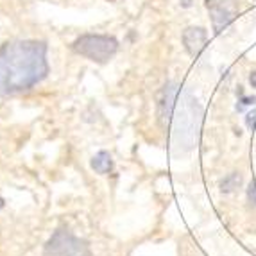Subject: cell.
<instances>
[{"instance_id": "obj_1", "label": "cell", "mask_w": 256, "mask_h": 256, "mask_svg": "<svg viewBox=\"0 0 256 256\" xmlns=\"http://www.w3.org/2000/svg\"><path fill=\"white\" fill-rule=\"evenodd\" d=\"M48 74L47 43L38 40L8 42L0 48V95L30 90Z\"/></svg>"}, {"instance_id": "obj_6", "label": "cell", "mask_w": 256, "mask_h": 256, "mask_svg": "<svg viewBox=\"0 0 256 256\" xmlns=\"http://www.w3.org/2000/svg\"><path fill=\"white\" fill-rule=\"evenodd\" d=\"M178 94H180V86L176 82H166L163 88L162 98H160V118H162L163 126L170 124L176 102H178Z\"/></svg>"}, {"instance_id": "obj_13", "label": "cell", "mask_w": 256, "mask_h": 256, "mask_svg": "<svg viewBox=\"0 0 256 256\" xmlns=\"http://www.w3.org/2000/svg\"><path fill=\"white\" fill-rule=\"evenodd\" d=\"M249 82L252 84V88H256V72L251 74V77H249Z\"/></svg>"}, {"instance_id": "obj_3", "label": "cell", "mask_w": 256, "mask_h": 256, "mask_svg": "<svg viewBox=\"0 0 256 256\" xmlns=\"http://www.w3.org/2000/svg\"><path fill=\"white\" fill-rule=\"evenodd\" d=\"M72 50L95 63H108L118 50V42L106 34H82L72 43Z\"/></svg>"}, {"instance_id": "obj_2", "label": "cell", "mask_w": 256, "mask_h": 256, "mask_svg": "<svg viewBox=\"0 0 256 256\" xmlns=\"http://www.w3.org/2000/svg\"><path fill=\"white\" fill-rule=\"evenodd\" d=\"M172 120H174V124H172L174 146L181 152L194 149L202 122V108L188 90L181 92V97L176 102Z\"/></svg>"}, {"instance_id": "obj_5", "label": "cell", "mask_w": 256, "mask_h": 256, "mask_svg": "<svg viewBox=\"0 0 256 256\" xmlns=\"http://www.w3.org/2000/svg\"><path fill=\"white\" fill-rule=\"evenodd\" d=\"M206 8L212 16L215 32H222L235 18L236 9L231 0H206Z\"/></svg>"}, {"instance_id": "obj_7", "label": "cell", "mask_w": 256, "mask_h": 256, "mask_svg": "<svg viewBox=\"0 0 256 256\" xmlns=\"http://www.w3.org/2000/svg\"><path fill=\"white\" fill-rule=\"evenodd\" d=\"M206 42H208V32L202 27H186L183 30L184 48L194 58H197V56L201 54V50L206 47Z\"/></svg>"}, {"instance_id": "obj_11", "label": "cell", "mask_w": 256, "mask_h": 256, "mask_svg": "<svg viewBox=\"0 0 256 256\" xmlns=\"http://www.w3.org/2000/svg\"><path fill=\"white\" fill-rule=\"evenodd\" d=\"M248 197H249V201H251V204L256 206V180H252L251 183H249Z\"/></svg>"}, {"instance_id": "obj_9", "label": "cell", "mask_w": 256, "mask_h": 256, "mask_svg": "<svg viewBox=\"0 0 256 256\" xmlns=\"http://www.w3.org/2000/svg\"><path fill=\"white\" fill-rule=\"evenodd\" d=\"M242 184V176L238 172H233V174H228L224 180L220 181V192L222 194H231L235 192L236 188Z\"/></svg>"}, {"instance_id": "obj_12", "label": "cell", "mask_w": 256, "mask_h": 256, "mask_svg": "<svg viewBox=\"0 0 256 256\" xmlns=\"http://www.w3.org/2000/svg\"><path fill=\"white\" fill-rule=\"evenodd\" d=\"M251 104H256V97H242L240 98V104L236 108L242 110L244 106H251Z\"/></svg>"}, {"instance_id": "obj_4", "label": "cell", "mask_w": 256, "mask_h": 256, "mask_svg": "<svg viewBox=\"0 0 256 256\" xmlns=\"http://www.w3.org/2000/svg\"><path fill=\"white\" fill-rule=\"evenodd\" d=\"M45 256H92L84 240L77 238L68 230H56L43 248Z\"/></svg>"}, {"instance_id": "obj_10", "label": "cell", "mask_w": 256, "mask_h": 256, "mask_svg": "<svg viewBox=\"0 0 256 256\" xmlns=\"http://www.w3.org/2000/svg\"><path fill=\"white\" fill-rule=\"evenodd\" d=\"M246 124H248V128L251 129V131L256 129V110H252L248 113V116H246Z\"/></svg>"}, {"instance_id": "obj_8", "label": "cell", "mask_w": 256, "mask_h": 256, "mask_svg": "<svg viewBox=\"0 0 256 256\" xmlns=\"http://www.w3.org/2000/svg\"><path fill=\"white\" fill-rule=\"evenodd\" d=\"M92 168H94L97 174H110L111 168H113V160H111V154L108 150H100L94 156L92 160Z\"/></svg>"}, {"instance_id": "obj_14", "label": "cell", "mask_w": 256, "mask_h": 256, "mask_svg": "<svg viewBox=\"0 0 256 256\" xmlns=\"http://www.w3.org/2000/svg\"><path fill=\"white\" fill-rule=\"evenodd\" d=\"M181 6H183V8H190V6H192V0H181Z\"/></svg>"}]
</instances>
